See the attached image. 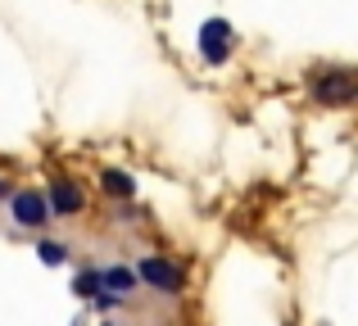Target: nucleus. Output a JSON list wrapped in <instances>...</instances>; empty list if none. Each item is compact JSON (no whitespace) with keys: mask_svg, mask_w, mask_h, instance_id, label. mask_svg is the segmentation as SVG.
Instances as JSON below:
<instances>
[{"mask_svg":"<svg viewBox=\"0 0 358 326\" xmlns=\"http://www.w3.org/2000/svg\"><path fill=\"white\" fill-rule=\"evenodd\" d=\"M36 258H41L45 267H64L69 263V245H64V240H36Z\"/></svg>","mask_w":358,"mask_h":326,"instance_id":"obj_8","label":"nucleus"},{"mask_svg":"<svg viewBox=\"0 0 358 326\" xmlns=\"http://www.w3.org/2000/svg\"><path fill=\"white\" fill-rule=\"evenodd\" d=\"M9 218L18 222L23 231H36V227H45L50 222V204H45V191H14L9 195Z\"/></svg>","mask_w":358,"mask_h":326,"instance_id":"obj_4","label":"nucleus"},{"mask_svg":"<svg viewBox=\"0 0 358 326\" xmlns=\"http://www.w3.org/2000/svg\"><path fill=\"white\" fill-rule=\"evenodd\" d=\"M96 181H100V191L114 195V200H136V195H141V181L131 172H122V168H100Z\"/></svg>","mask_w":358,"mask_h":326,"instance_id":"obj_6","label":"nucleus"},{"mask_svg":"<svg viewBox=\"0 0 358 326\" xmlns=\"http://www.w3.org/2000/svg\"><path fill=\"white\" fill-rule=\"evenodd\" d=\"M45 204H50V218H78V213L87 209V195H82L78 181L59 177V181L45 186Z\"/></svg>","mask_w":358,"mask_h":326,"instance_id":"obj_5","label":"nucleus"},{"mask_svg":"<svg viewBox=\"0 0 358 326\" xmlns=\"http://www.w3.org/2000/svg\"><path fill=\"white\" fill-rule=\"evenodd\" d=\"M73 295H78V299H96L100 295V267H87V272L73 276Z\"/></svg>","mask_w":358,"mask_h":326,"instance_id":"obj_9","label":"nucleus"},{"mask_svg":"<svg viewBox=\"0 0 358 326\" xmlns=\"http://www.w3.org/2000/svg\"><path fill=\"white\" fill-rule=\"evenodd\" d=\"M354 96H358V82H354L350 68H327L322 77L313 82V100L327 105V109H345Z\"/></svg>","mask_w":358,"mask_h":326,"instance_id":"obj_3","label":"nucleus"},{"mask_svg":"<svg viewBox=\"0 0 358 326\" xmlns=\"http://www.w3.org/2000/svg\"><path fill=\"white\" fill-rule=\"evenodd\" d=\"M136 272L131 267H100V290H109V295H118V299H127L131 290H136Z\"/></svg>","mask_w":358,"mask_h":326,"instance_id":"obj_7","label":"nucleus"},{"mask_svg":"<svg viewBox=\"0 0 358 326\" xmlns=\"http://www.w3.org/2000/svg\"><path fill=\"white\" fill-rule=\"evenodd\" d=\"M231 50H236V27L227 18H204L200 23V59L222 68L231 59Z\"/></svg>","mask_w":358,"mask_h":326,"instance_id":"obj_1","label":"nucleus"},{"mask_svg":"<svg viewBox=\"0 0 358 326\" xmlns=\"http://www.w3.org/2000/svg\"><path fill=\"white\" fill-rule=\"evenodd\" d=\"M0 195H9V186H5V177H0Z\"/></svg>","mask_w":358,"mask_h":326,"instance_id":"obj_10","label":"nucleus"},{"mask_svg":"<svg viewBox=\"0 0 358 326\" xmlns=\"http://www.w3.org/2000/svg\"><path fill=\"white\" fill-rule=\"evenodd\" d=\"M131 272H136V281H145L150 290H159V295H168V299H173V295H182V286H186V276H182V267L177 263H168V258H141L136 267H131Z\"/></svg>","mask_w":358,"mask_h":326,"instance_id":"obj_2","label":"nucleus"}]
</instances>
